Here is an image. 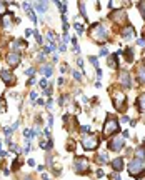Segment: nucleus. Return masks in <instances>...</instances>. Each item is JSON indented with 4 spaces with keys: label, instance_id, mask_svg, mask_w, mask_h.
I'll return each instance as SVG.
<instances>
[{
    "label": "nucleus",
    "instance_id": "obj_21",
    "mask_svg": "<svg viewBox=\"0 0 145 180\" xmlns=\"http://www.w3.org/2000/svg\"><path fill=\"white\" fill-rule=\"evenodd\" d=\"M137 108L140 114H145V94H140L137 98Z\"/></svg>",
    "mask_w": 145,
    "mask_h": 180
},
{
    "label": "nucleus",
    "instance_id": "obj_61",
    "mask_svg": "<svg viewBox=\"0 0 145 180\" xmlns=\"http://www.w3.org/2000/svg\"><path fill=\"white\" fill-rule=\"evenodd\" d=\"M23 180H32V177H30V175H25V177H23Z\"/></svg>",
    "mask_w": 145,
    "mask_h": 180
},
{
    "label": "nucleus",
    "instance_id": "obj_59",
    "mask_svg": "<svg viewBox=\"0 0 145 180\" xmlns=\"http://www.w3.org/2000/svg\"><path fill=\"white\" fill-rule=\"evenodd\" d=\"M95 87H97V89H100V87H102V83H100V80H97V82H95Z\"/></svg>",
    "mask_w": 145,
    "mask_h": 180
},
{
    "label": "nucleus",
    "instance_id": "obj_29",
    "mask_svg": "<svg viewBox=\"0 0 145 180\" xmlns=\"http://www.w3.org/2000/svg\"><path fill=\"white\" fill-rule=\"evenodd\" d=\"M55 5L58 7V10L62 12V15H65V13H67V3H63V2H55Z\"/></svg>",
    "mask_w": 145,
    "mask_h": 180
},
{
    "label": "nucleus",
    "instance_id": "obj_41",
    "mask_svg": "<svg viewBox=\"0 0 145 180\" xmlns=\"http://www.w3.org/2000/svg\"><path fill=\"white\" fill-rule=\"evenodd\" d=\"M107 55H108V48L102 47V48H100V57H107Z\"/></svg>",
    "mask_w": 145,
    "mask_h": 180
},
{
    "label": "nucleus",
    "instance_id": "obj_13",
    "mask_svg": "<svg viewBox=\"0 0 145 180\" xmlns=\"http://www.w3.org/2000/svg\"><path fill=\"white\" fill-rule=\"evenodd\" d=\"M133 35H135V29H133L132 23H125V25L120 29V37L125 38V40H130Z\"/></svg>",
    "mask_w": 145,
    "mask_h": 180
},
{
    "label": "nucleus",
    "instance_id": "obj_28",
    "mask_svg": "<svg viewBox=\"0 0 145 180\" xmlns=\"http://www.w3.org/2000/svg\"><path fill=\"white\" fill-rule=\"evenodd\" d=\"M79 132L82 133V135H90V127H88V125H80L79 127Z\"/></svg>",
    "mask_w": 145,
    "mask_h": 180
},
{
    "label": "nucleus",
    "instance_id": "obj_51",
    "mask_svg": "<svg viewBox=\"0 0 145 180\" xmlns=\"http://www.w3.org/2000/svg\"><path fill=\"white\" fill-rule=\"evenodd\" d=\"M70 40V37H69V34H63V44L67 45V42Z\"/></svg>",
    "mask_w": 145,
    "mask_h": 180
},
{
    "label": "nucleus",
    "instance_id": "obj_6",
    "mask_svg": "<svg viewBox=\"0 0 145 180\" xmlns=\"http://www.w3.org/2000/svg\"><path fill=\"white\" fill-rule=\"evenodd\" d=\"M98 145H100V139H98L97 135H94V133L82 137V147H83V150L94 152V150L98 149Z\"/></svg>",
    "mask_w": 145,
    "mask_h": 180
},
{
    "label": "nucleus",
    "instance_id": "obj_56",
    "mask_svg": "<svg viewBox=\"0 0 145 180\" xmlns=\"http://www.w3.org/2000/svg\"><path fill=\"white\" fill-rule=\"evenodd\" d=\"M52 104H54V102H52V98H48V100H47V108H52Z\"/></svg>",
    "mask_w": 145,
    "mask_h": 180
},
{
    "label": "nucleus",
    "instance_id": "obj_3",
    "mask_svg": "<svg viewBox=\"0 0 145 180\" xmlns=\"http://www.w3.org/2000/svg\"><path fill=\"white\" fill-rule=\"evenodd\" d=\"M120 132V120L112 114H107V118H105V123H104V129H102V133L104 137H112V135H117Z\"/></svg>",
    "mask_w": 145,
    "mask_h": 180
},
{
    "label": "nucleus",
    "instance_id": "obj_15",
    "mask_svg": "<svg viewBox=\"0 0 145 180\" xmlns=\"http://www.w3.org/2000/svg\"><path fill=\"white\" fill-rule=\"evenodd\" d=\"M110 165H112V170L117 172V174H120V172H122L123 168L127 167V165H125V160H123V157H117V158H114V160L110 162Z\"/></svg>",
    "mask_w": 145,
    "mask_h": 180
},
{
    "label": "nucleus",
    "instance_id": "obj_46",
    "mask_svg": "<svg viewBox=\"0 0 145 180\" xmlns=\"http://www.w3.org/2000/svg\"><path fill=\"white\" fill-rule=\"evenodd\" d=\"M30 35H34V30H32V29H25V37H30Z\"/></svg>",
    "mask_w": 145,
    "mask_h": 180
},
{
    "label": "nucleus",
    "instance_id": "obj_36",
    "mask_svg": "<svg viewBox=\"0 0 145 180\" xmlns=\"http://www.w3.org/2000/svg\"><path fill=\"white\" fill-rule=\"evenodd\" d=\"M38 85H40V89H42V90L48 89V82H47V79H42L40 82H38Z\"/></svg>",
    "mask_w": 145,
    "mask_h": 180
},
{
    "label": "nucleus",
    "instance_id": "obj_9",
    "mask_svg": "<svg viewBox=\"0 0 145 180\" xmlns=\"http://www.w3.org/2000/svg\"><path fill=\"white\" fill-rule=\"evenodd\" d=\"M0 80H2L7 87H13L17 83V79H15V75H13V72H10V70H7V69L0 70Z\"/></svg>",
    "mask_w": 145,
    "mask_h": 180
},
{
    "label": "nucleus",
    "instance_id": "obj_10",
    "mask_svg": "<svg viewBox=\"0 0 145 180\" xmlns=\"http://www.w3.org/2000/svg\"><path fill=\"white\" fill-rule=\"evenodd\" d=\"M118 83L123 87V89H132V75H130L129 70H120L118 73Z\"/></svg>",
    "mask_w": 145,
    "mask_h": 180
},
{
    "label": "nucleus",
    "instance_id": "obj_31",
    "mask_svg": "<svg viewBox=\"0 0 145 180\" xmlns=\"http://www.w3.org/2000/svg\"><path fill=\"white\" fill-rule=\"evenodd\" d=\"M88 60H90V63L95 67V70L100 69V65H98V58H97V57H92V55H90V57H88Z\"/></svg>",
    "mask_w": 145,
    "mask_h": 180
},
{
    "label": "nucleus",
    "instance_id": "obj_43",
    "mask_svg": "<svg viewBox=\"0 0 145 180\" xmlns=\"http://www.w3.org/2000/svg\"><path fill=\"white\" fill-rule=\"evenodd\" d=\"M112 180H122V177H120V174H117V172H114V174L110 175Z\"/></svg>",
    "mask_w": 145,
    "mask_h": 180
},
{
    "label": "nucleus",
    "instance_id": "obj_42",
    "mask_svg": "<svg viewBox=\"0 0 145 180\" xmlns=\"http://www.w3.org/2000/svg\"><path fill=\"white\" fill-rule=\"evenodd\" d=\"M60 72H62V73H67V72H69V65H67V63L60 65Z\"/></svg>",
    "mask_w": 145,
    "mask_h": 180
},
{
    "label": "nucleus",
    "instance_id": "obj_18",
    "mask_svg": "<svg viewBox=\"0 0 145 180\" xmlns=\"http://www.w3.org/2000/svg\"><path fill=\"white\" fill-rule=\"evenodd\" d=\"M38 72L45 77H50L52 73H54V65H52V63H42V65L38 67Z\"/></svg>",
    "mask_w": 145,
    "mask_h": 180
},
{
    "label": "nucleus",
    "instance_id": "obj_60",
    "mask_svg": "<svg viewBox=\"0 0 145 180\" xmlns=\"http://www.w3.org/2000/svg\"><path fill=\"white\" fill-rule=\"evenodd\" d=\"M42 180H48V175L47 174H42Z\"/></svg>",
    "mask_w": 145,
    "mask_h": 180
},
{
    "label": "nucleus",
    "instance_id": "obj_12",
    "mask_svg": "<svg viewBox=\"0 0 145 180\" xmlns=\"http://www.w3.org/2000/svg\"><path fill=\"white\" fill-rule=\"evenodd\" d=\"M123 145H125V139H122V137H114V139H110V142H108V150L120 152L123 149Z\"/></svg>",
    "mask_w": 145,
    "mask_h": 180
},
{
    "label": "nucleus",
    "instance_id": "obj_25",
    "mask_svg": "<svg viewBox=\"0 0 145 180\" xmlns=\"http://www.w3.org/2000/svg\"><path fill=\"white\" fill-rule=\"evenodd\" d=\"M20 167H22V160H20V157L13 158L12 164H10V170H12V172H17Z\"/></svg>",
    "mask_w": 145,
    "mask_h": 180
},
{
    "label": "nucleus",
    "instance_id": "obj_55",
    "mask_svg": "<svg viewBox=\"0 0 145 180\" xmlns=\"http://www.w3.org/2000/svg\"><path fill=\"white\" fill-rule=\"evenodd\" d=\"M10 129H12V130H13V132H15V130H17V129H19V122H15V123H13V125H12V127H10Z\"/></svg>",
    "mask_w": 145,
    "mask_h": 180
},
{
    "label": "nucleus",
    "instance_id": "obj_47",
    "mask_svg": "<svg viewBox=\"0 0 145 180\" xmlns=\"http://www.w3.org/2000/svg\"><path fill=\"white\" fill-rule=\"evenodd\" d=\"M40 52H44V54H50L52 50H50V47H42V50H40Z\"/></svg>",
    "mask_w": 145,
    "mask_h": 180
},
{
    "label": "nucleus",
    "instance_id": "obj_45",
    "mask_svg": "<svg viewBox=\"0 0 145 180\" xmlns=\"http://www.w3.org/2000/svg\"><path fill=\"white\" fill-rule=\"evenodd\" d=\"M44 57H45V54H44V52H40V54H38V55H37V58H38V60H40V62H42V63H45V62H44V60H45Z\"/></svg>",
    "mask_w": 145,
    "mask_h": 180
},
{
    "label": "nucleus",
    "instance_id": "obj_5",
    "mask_svg": "<svg viewBox=\"0 0 145 180\" xmlns=\"http://www.w3.org/2000/svg\"><path fill=\"white\" fill-rule=\"evenodd\" d=\"M73 172L79 175H88L90 174V160L87 157H75L73 158Z\"/></svg>",
    "mask_w": 145,
    "mask_h": 180
},
{
    "label": "nucleus",
    "instance_id": "obj_49",
    "mask_svg": "<svg viewBox=\"0 0 145 180\" xmlns=\"http://www.w3.org/2000/svg\"><path fill=\"white\" fill-rule=\"evenodd\" d=\"M52 92H54V90H52L50 87H48V89H45V90H44V94H45V95H48V97H50V95H52Z\"/></svg>",
    "mask_w": 145,
    "mask_h": 180
},
{
    "label": "nucleus",
    "instance_id": "obj_63",
    "mask_svg": "<svg viewBox=\"0 0 145 180\" xmlns=\"http://www.w3.org/2000/svg\"><path fill=\"white\" fill-rule=\"evenodd\" d=\"M143 143H145V142H143Z\"/></svg>",
    "mask_w": 145,
    "mask_h": 180
},
{
    "label": "nucleus",
    "instance_id": "obj_8",
    "mask_svg": "<svg viewBox=\"0 0 145 180\" xmlns=\"http://www.w3.org/2000/svg\"><path fill=\"white\" fill-rule=\"evenodd\" d=\"M5 62L7 65L10 67V69H17V67L20 65V62H22V55H20V52H9L5 57Z\"/></svg>",
    "mask_w": 145,
    "mask_h": 180
},
{
    "label": "nucleus",
    "instance_id": "obj_57",
    "mask_svg": "<svg viewBox=\"0 0 145 180\" xmlns=\"http://www.w3.org/2000/svg\"><path fill=\"white\" fill-rule=\"evenodd\" d=\"M95 72H97V77H98V79H102V75H104V73H102V70L98 69V70H95Z\"/></svg>",
    "mask_w": 145,
    "mask_h": 180
},
{
    "label": "nucleus",
    "instance_id": "obj_1",
    "mask_svg": "<svg viewBox=\"0 0 145 180\" xmlns=\"http://www.w3.org/2000/svg\"><path fill=\"white\" fill-rule=\"evenodd\" d=\"M88 37H90L95 44L104 45L105 42L108 40V37H110V32H108V29L102 22H95L88 27Z\"/></svg>",
    "mask_w": 145,
    "mask_h": 180
},
{
    "label": "nucleus",
    "instance_id": "obj_40",
    "mask_svg": "<svg viewBox=\"0 0 145 180\" xmlns=\"http://www.w3.org/2000/svg\"><path fill=\"white\" fill-rule=\"evenodd\" d=\"M30 102H32V104L37 102V92H30Z\"/></svg>",
    "mask_w": 145,
    "mask_h": 180
},
{
    "label": "nucleus",
    "instance_id": "obj_16",
    "mask_svg": "<svg viewBox=\"0 0 145 180\" xmlns=\"http://www.w3.org/2000/svg\"><path fill=\"white\" fill-rule=\"evenodd\" d=\"M22 7H23V10H25V13H27V17L32 20L34 23H37V15H35V12H34V9H32V3H29V2H23L22 3Z\"/></svg>",
    "mask_w": 145,
    "mask_h": 180
},
{
    "label": "nucleus",
    "instance_id": "obj_20",
    "mask_svg": "<svg viewBox=\"0 0 145 180\" xmlns=\"http://www.w3.org/2000/svg\"><path fill=\"white\" fill-rule=\"evenodd\" d=\"M48 5H50L48 2H35L34 3V9L37 10L38 13H44V12H47V10H48Z\"/></svg>",
    "mask_w": 145,
    "mask_h": 180
},
{
    "label": "nucleus",
    "instance_id": "obj_7",
    "mask_svg": "<svg viewBox=\"0 0 145 180\" xmlns=\"http://www.w3.org/2000/svg\"><path fill=\"white\" fill-rule=\"evenodd\" d=\"M62 120H63V129H67L69 132L79 130V122H77V117H75V115L65 114V115L62 117Z\"/></svg>",
    "mask_w": 145,
    "mask_h": 180
},
{
    "label": "nucleus",
    "instance_id": "obj_54",
    "mask_svg": "<svg viewBox=\"0 0 145 180\" xmlns=\"http://www.w3.org/2000/svg\"><path fill=\"white\" fill-rule=\"evenodd\" d=\"M27 164H29L30 167H35V160H34V158H29V162H27Z\"/></svg>",
    "mask_w": 145,
    "mask_h": 180
},
{
    "label": "nucleus",
    "instance_id": "obj_53",
    "mask_svg": "<svg viewBox=\"0 0 145 180\" xmlns=\"http://www.w3.org/2000/svg\"><path fill=\"white\" fill-rule=\"evenodd\" d=\"M97 177H104V170H102V168H98V170H97Z\"/></svg>",
    "mask_w": 145,
    "mask_h": 180
},
{
    "label": "nucleus",
    "instance_id": "obj_22",
    "mask_svg": "<svg viewBox=\"0 0 145 180\" xmlns=\"http://www.w3.org/2000/svg\"><path fill=\"white\" fill-rule=\"evenodd\" d=\"M123 57H125V60L129 63H132L133 62V48L132 47H127L125 50H123Z\"/></svg>",
    "mask_w": 145,
    "mask_h": 180
},
{
    "label": "nucleus",
    "instance_id": "obj_27",
    "mask_svg": "<svg viewBox=\"0 0 145 180\" xmlns=\"http://www.w3.org/2000/svg\"><path fill=\"white\" fill-rule=\"evenodd\" d=\"M77 7H79L80 13H82V19L85 20V22H88V19H87V10H85V3H83V2H77Z\"/></svg>",
    "mask_w": 145,
    "mask_h": 180
},
{
    "label": "nucleus",
    "instance_id": "obj_23",
    "mask_svg": "<svg viewBox=\"0 0 145 180\" xmlns=\"http://www.w3.org/2000/svg\"><path fill=\"white\" fill-rule=\"evenodd\" d=\"M97 162L100 165H105L108 162V155H107V152H98L97 154Z\"/></svg>",
    "mask_w": 145,
    "mask_h": 180
},
{
    "label": "nucleus",
    "instance_id": "obj_33",
    "mask_svg": "<svg viewBox=\"0 0 145 180\" xmlns=\"http://www.w3.org/2000/svg\"><path fill=\"white\" fill-rule=\"evenodd\" d=\"M9 149H10V152H13V154H17V155H20V154H22L20 147H19V145H15V143H12V145H10Z\"/></svg>",
    "mask_w": 145,
    "mask_h": 180
},
{
    "label": "nucleus",
    "instance_id": "obj_39",
    "mask_svg": "<svg viewBox=\"0 0 145 180\" xmlns=\"http://www.w3.org/2000/svg\"><path fill=\"white\" fill-rule=\"evenodd\" d=\"M73 79H75V80H79V82H80V80H82V73H80L79 70H73Z\"/></svg>",
    "mask_w": 145,
    "mask_h": 180
},
{
    "label": "nucleus",
    "instance_id": "obj_2",
    "mask_svg": "<svg viewBox=\"0 0 145 180\" xmlns=\"http://www.w3.org/2000/svg\"><path fill=\"white\" fill-rule=\"evenodd\" d=\"M127 170H129V175L133 177L135 180H142L145 175V160H140V158L133 157L132 160L127 164Z\"/></svg>",
    "mask_w": 145,
    "mask_h": 180
},
{
    "label": "nucleus",
    "instance_id": "obj_26",
    "mask_svg": "<svg viewBox=\"0 0 145 180\" xmlns=\"http://www.w3.org/2000/svg\"><path fill=\"white\" fill-rule=\"evenodd\" d=\"M75 145H77L75 139H67V143H65V150H67V152H75Z\"/></svg>",
    "mask_w": 145,
    "mask_h": 180
},
{
    "label": "nucleus",
    "instance_id": "obj_38",
    "mask_svg": "<svg viewBox=\"0 0 145 180\" xmlns=\"http://www.w3.org/2000/svg\"><path fill=\"white\" fill-rule=\"evenodd\" d=\"M137 7H139L140 13H142V17H143V20H145V5H143L142 2H139V3H137Z\"/></svg>",
    "mask_w": 145,
    "mask_h": 180
},
{
    "label": "nucleus",
    "instance_id": "obj_34",
    "mask_svg": "<svg viewBox=\"0 0 145 180\" xmlns=\"http://www.w3.org/2000/svg\"><path fill=\"white\" fill-rule=\"evenodd\" d=\"M73 27H75V30H77V34H79V35H82L83 30H85V29H83V25H82V23H79V22L73 23Z\"/></svg>",
    "mask_w": 145,
    "mask_h": 180
},
{
    "label": "nucleus",
    "instance_id": "obj_35",
    "mask_svg": "<svg viewBox=\"0 0 145 180\" xmlns=\"http://www.w3.org/2000/svg\"><path fill=\"white\" fill-rule=\"evenodd\" d=\"M7 5H10V3L9 2H0V13H3V15L7 13Z\"/></svg>",
    "mask_w": 145,
    "mask_h": 180
},
{
    "label": "nucleus",
    "instance_id": "obj_52",
    "mask_svg": "<svg viewBox=\"0 0 145 180\" xmlns=\"http://www.w3.org/2000/svg\"><path fill=\"white\" fill-rule=\"evenodd\" d=\"M120 122H130L129 115H123V117H122V118H120Z\"/></svg>",
    "mask_w": 145,
    "mask_h": 180
},
{
    "label": "nucleus",
    "instance_id": "obj_62",
    "mask_svg": "<svg viewBox=\"0 0 145 180\" xmlns=\"http://www.w3.org/2000/svg\"><path fill=\"white\" fill-rule=\"evenodd\" d=\"M0 22H2V15H0Z\"/></svg>",
    "mask_w": 145,
    "mask_h": 180
},
{
    "label": "nucleus",
    "instance_id": "obj_58",
    "mask_svg": "<svg viewBox=\"0 0 145 180\" xmlns=\"http://www.w3.org/2000/svg\"><path fill=\"white\" fill-rule=\"evenodd\" d=\"M63 82H65V79H63V77H60V79H58V85H63Z\"/></svg>",
    "mask_w": 145,
    "mask_h": 180
},
{
    "label": "nucleus",
    "instance_id": "obj_32",
    "mask_svg": "<svg viewBox=\"0 0 145 180\" xmlns=\"http://www.w3.org/2000/svg\"><path fill=\"white\" fill-rule=\"evenodd\" d=\"M34 37H35V40H37V44H38V45L44 44V38H42V35L38 34V30H34Z\"/></svg>",
    "mask_w": 145,
    "mask_h": 180
},
{
    "label": "nucleus",
    "instance_id": "obj_11",
    "mask_svg": "<svg viewBox=\"0 0 145 180\" xmlns=\"http://www.w3.org/2000/svg\"><path fill=\"white\" fill-rule=\"evenodd\" d=\"M108 19H110L112 22H115V23H125L127 22V12L123 9H117L108 15Z\"/></svg>",
    "mask_w": 145,
    "mask_h": 180
},
{
    "label": "nucleus",
    "instance_id": "obj_37",
    "mask_svg": "<svg viewBox=\"0 0 145 180\" xmlns=\"http://www.w3.org/2000/svg\"><path fill=\"white\" fill-rule=\"evenodd\" d=\"M25 75L30 77V79H34V75H35V69H34V67H30V69L25 70Z\"/></svg>",
    "mask_w": 145,
    "mask_h": 180
},
{
    "label": "nucleus",
    "instance_id": "obj_14",
    "mask_svg": "<svg viewBox=\"0 0 145 180\" xmlns=\"http://www.w3.org/2000/svg\"><path fill=\"white\" fill-rule=\"evenodd\" d=\"M12 19H15L12 12H7L5 15H2V22H0V25H2V29L5 32H9L10 29H12Z\"/></svg>",
    "mask_w": 145,
    "mask_h": 180
},
{
    "label": "nucleus",
    "instance_id": "obj_24",
    "mask_svg": "<svg viewBox=\"0 0 145 180\" xmlns=\"http://www.w3.org/2000/svg\"><path fill=\"white\" fill-rule=\"evenodd\" d=\"M135 158H140V160L145 158V143H142V145H139L135 149Z\"/></svg>",
    "mask_w": 145,
    "mask_h": 180
},
{
    "label": "nucleus",
    "instance_id": "obj_17",
    "mask_svg": "<svg viewBox=\"0 0 145 180\" xmlns=\"http://www.w3.org/2000/svg\"><path fill=\"white\" fill-rule=\"evenodd\" d=\"M135 77H137V82H139V85H145V63H140V65L137 67Z\"/></svg>",
    "mask_w": 145,
    "mask_h": 180
},
{
    "label": "nucleus",
    "instance_id": "obj_19",
    "mask_svg": "<svg viewBox=\"0 0 145 180\" xmlns=\"http://www.w3.org/2000/svg\"><path fill=\"white\" fill-rule=\"evenodd\" d=\"M107 63H108V67L110 69H114V70H118V54H112V55H108V60H107Z\"/></svg>",
    "mask_w": 145,
    "mask_h": 180
},
{
    "label": "nucleus",
    "instance_id": "obj_4",
    "mask_svg": "<svg viewBox=\"0 0 145 180\" xmlns=\"http://www.w3.org/2000/svg\"><path fill=\"white\" fill-rule=\"evenodd\" d=\"M110 94H112V104H114L115 110L123 114V112L127 110V105H129L125 94H123L122 90H114V89H110Z\"/></svg>",
    "mask_w": 145,
    "mask_h": 180
},
{
    "label": "nucleus",
    "instance_id": "obj_44",
    "mask_svg": "<svg viewBox=\"0 0 145 180\" xmlns=\"http://www.w3.org/2000/svg\"><path fill=\"white\" fill-rule=\"evenodd\" d=\"M77 65H79V67H80V70L83 72V60H82V58H77Z\"/></svg>",
    "mask_w": 145,
    "mask_h": 180
},
{
    "label": "nucleus",
    "instance_id": "obj_48",
    "mask_svg": "<svg viewBox=\"0 0 145 180\" xmlns=\"http://www.w3.org/2000/svg\"><path fill=\"white\" fill-rule=\"evenodd\" d=\"M10 133H13V130L10 129V127H7V129H5V135H7V137H10Z\"/></svg>",
    "mask_w": 145,
    "mask_h": 180
},
{
    "label": "nucleus",
    "instance_id": "obj_50",
    "mask_svg": "<svg viewBox=\"0 0 145 180\" xmlns=\"http://www.w3.org/2000/svg\"><path fill=\"white\" fill-rule=\"evenodd\" d=\"M137 44L140 45V47H145V38L142 37V38H139V42H137Z\"/></svg>",
    "mask_w": 145,
    "mask_h": 180
},
{
    "label": "nucleus",
    "instance_id": "obj_30",
    "mask_svg": "<svg viewBox=\"0 0 145 180\" xmlns=\"http://www.w3.org/2000/svg\"><path fill=\"white\" fill-rule=\"evenodd\" d=\"M7 112V102L3 97H0V114H5Z\"/></svg>",
    "mask_w": 145,
    "mask_h": 180
}]
</instances>
